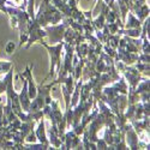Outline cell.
I'll list each match as a JSON object with an SVG mask.
<instances>
[{
    "label": "cell",
    "instance_id": "cell-1",
    "mask_svg": "<svg viewBox=\"0 0 150 150\" xmlns=\"http://www.w3.org/2000/svg\"><path fill=\"white\" fill-rule=\"evenodd\" d=\"M12 48H15V45H13V42H10L8 46L6 47V52H7V53H12V52H11Z\"/></svg>",
    "mask_w": 150,
    "mask_h": 150
}]
</instances>
